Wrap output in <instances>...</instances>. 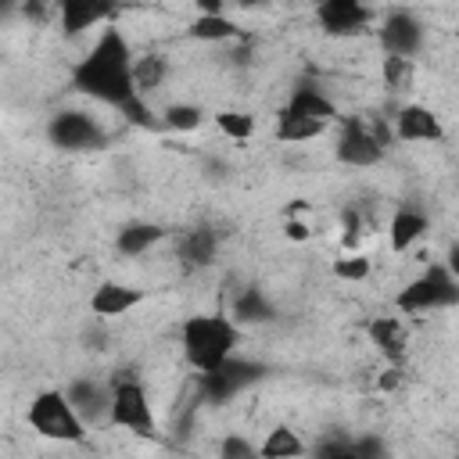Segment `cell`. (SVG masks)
Masks as SVG:
<instances>
[{
	"instance_id": "obj_9",
	"label": "cell",
	"mask_w": 459,
	"mask_h": 459,
	"mask_svg": "<svg viewBox=\"0 0 459 459\" xmlns=\"http://www.w3.org/2000/svg\"><path fill=\"white\" fill-rule=\"evenodd\" d=\"M337 161L344 165H355V169H373L384 161V147L369 136L366 129V118L362 115H351V118H341V136H337V147H333Z\"/></svg>"
},
{
	"instance_id": "obj_15",
	"label": "cell",
	"mask_w": 459,
	"mask_h": 459,
	"mask_svg": "<svg viewBox=\"0 0 459 459\" xmlns=\"http://www.w3.org/2000/svg\"><path fill=\"white\" fill-rule=\"evenodd\" d=\"M280 111H287V115H301V118H316V122H326V126L341 118V115H337V104H333L319 86H312V82H298Z\"/></svg>"
},
{
	"instance_id": "obj_22",
	"label": "cell",
	"mask_w": 459,
	"mask_h": 459,
	"mask_svg": "<svg viewBox=\"0 0 459 459\" xmlns=\"http://www.w3.org/2000/svg\"><path fill=\"white\" fill-rule=\"evenodd\" d=\"M165 75H169V61H165V54H158V50L136 54V61H133V86H136V97L147 100L154 90H161Z\"/></svg>"
},
{
	"instance_id": "obj_27",
	"label": "cell",
	"mask_w": 459,
	"mask_h": 459,
	"mask_svg": "<svg viewBox=\"0 0 459 459\" xmlns=\"http://www.w3.org/2000/svg\"><path fill=\"white\" fill-rule=\"evenodd\" d=\"M118 115H122V122H126V126H133V129H147V133L165 129L161 115H158L143 97H129V100L118 108Z\"/></svg>"
},
{
	"instance_id": "obj_29",
	"label": "cell",
	"mask_w": 459,
	"mask_h": 459,
	"mask_svg": "<svg viewBox=\"0 0 459 459\" xmlns=\"http://www.w3.org/2000/svg\"><path fill=\"white\" fill-rule=\"evenodd\" d=\"M333 276L337 280H348V283H362L366 276H369V258L366 255H355V251H348V255H341V258H333Z\"/></svg>"
},
{
	"instance_id": "obj_20",
	"label": "cell",
	"mask_w": 459,
	"mask_h": 459,
	"mask_svg": "<svg viewBox=\"0 0 459 459\" xmlns=\"http://www.w3.org/2000/svg\"><path fill=\"white\" fill-rule=\"evenodd\" d=\"M165 237H169V230L158 226V222H126L115 233V251L126 255V258H136V255L151 251L154 244H161Z\"/></svg>"
},
{
	"instance_id": "obj_6",
	"label": "cell",
	"mask_w": 459,
	"mask_h": 459,
	"mask_svg": "<svg viewBox=\"0 0 459 459\" xmlns=\"http://www.w3.org/2000/svg\"><path fill=\"white\" fill-rule=\"evenodd\" d=\"M47 140L57 151H97V147L108 143V133H104V126L90 111L65 108V111H57L47 122Z\"/></svg>"
},
{
	"instance_id": "obj_11",
	"label": "cell",
	"mask_w": 459,
	"mask_h": 459,
	"mask_svg": "<svg viewBox=\"0 0 459 459\" xmlns=\"http://www.w3.org/2000/svg\"><path fill=\"white\" fill-rule=\"evenodd\" d=\"M394 126V136L405 140V143H441L445 140V126L437 122V115L423 104H402L391 118Z\"/></svg>"
},
{
	"instance_id": "obj_4",
	"label": "cell",
	"mask_w": 459,
	"mask_h": 459,
	"mask_svg": "<svg viewBox=\"0 0 459 459\" xmlns=\"http://www.w3.org/2000/svg\"><path fill=\"white\" fill-rule=\"evenodd\" d=\"M394 305L405 316H420V312H434V308H452L459 305V280L445 269V262H430L416 280H409Z\"/></svg>"
},
{
	"instance_id": "obj_30",
	"label": "cell",
	"mask_w": 459,
	"mask_h": 459,
	"mask_svg": "<svg viewBox=\"0 0 459 459\" xmlns=\"http://www.w3.org/2000/svg\"><path fill=\"white\" fill-rule=\"evenodd\" d=\"M219 459H258V448L244 434H226L219 441Z\"/></svg>"
},
{
	"instance_id": "obj_26",
	"label": "cell",
	"mask_w": 459,
	"mask_h": 459,
	"mask_svg": "<svg viewBox=\"0 0 459 459\" xmlns=\"http://www.w3.org/2000/svg\"><path fill=\"white\" fill-rule=\"evenodd\" d=\"M161 122H165V129H172V133H194V129H201L204 111H201L197 104H190V100H172V104H165Z\"/></svg>"
},
{
	"instance_id": "obj_31",
	"label": "cell",
	"mask_w": 459,
	"mask_h": 459,
	"mask_svg": "<svg viewBox=\"0 0 459 459\" xmlns=\"http://www.w3.org/2000/svg\"><path fill=\"white\" fill-rule=\"evenodd\" d=\"M359 240H362V215L355 208H344L341 212V244H344V251H355Z\"/></svg>"
},
{
	"instance_id": "obj_1",
	"label": "cell",
	"mask_w": 459,
	"mask_h": 459,
	"mask_svg": "<svg viewBox=\"0 0 459 459\" xmlns=\"http://www.w3.org/2000/svg\"><path fill=\"white\" fill-rule=\"evenodd\" d=\"M133 47L129 39L111 25L97 36V43L86 50V57L72 68V90L75 93H86L100 104H111L115 111L136 97V86H133Z\"/></svg>"
},
{
	"instance_id": "obj_2",
	"label": "cell",
	"mask_w": 459,
	"mask_h": 459,
	"mask_svg": "<svg viewBox=\"0 0 459 459\" xmlns=\"http://www.w3.org/2000/svg\"><path fill=\"white\" fill-rule=\"evenodd\" d=\"M179 344H183L186 366L197 377L201 373H215L226 359H233V351L240 344V326L222 312H197V316L183 319Z\"/></svg>"
},
{
	"instance_id": "obj_35",
	"label": "cell",
	"mask_w": 459,
	"mask_h": 459,
	"mask_svg": "<svg viewBox=\"0 0 459 459\" xmlns=\"http://www.w3.org/2000/svg\"><path fill=\"white\" fill-rule=\"evenodd\" d=\"M402 384V366H391V369H384V377H380V387L384 391H391V387H398Z\"/></svg>"
},
{
	"instance_id": "obj_24",
	"label": "cell",
	"mask_w": 459,
	"mask_h": 459,
	"mask_svg": "<svg viewBox=\"0 0 459 459\" xmlns=\"http://www.w3.org/2000/svg\"><path fill=\"white\" fill-rule=\"evenodd\" d=\"M380 79H384L387 93H409V90L416 86V61H412V57L384 54V61H380Z\"/></svg>"
},
{
	"instance_id": "obj_19",
	"label": "cell",
	"mask_w": 459,
	"mask_h": 459,
	"mask_svg": "<svg viewBox=\"0 0 459 459\" xmlns=\"http://www.w3.org/2000/svg\"><path fill=\"white\" fill-rule=\"evenodd\" d=\"M427 233V215L420 208H398L387 222V244L394 255H405Z\"/></svg>"
},
{
	"instance_id": "obj_3",
	"label": "cell",
	"mask_w": 459,
	"mask_h": 459,
	"mask_svg": "<svg viewBox=\"0 0 459 459\" xmlns=\"http://www.w3.org/2000/svg\"><path fill=\"white\" fill-rule=\"evenodd\" d=\"M25 420H29V427H32L39 437H47V441L79 445V441L86 437V423H82V416L75 412V405L68 402L65 387H47V391H39V394L29 402Z\"/></svg>"
},
{
	"instance_id": "obj_14",
	"label": "cell",
	"mask_w": 459,
	"mask_h": 459,
	"mask_svg": "<svg viewBox=\"0 0 459 459\" xmlns=\"http://www.w3.org/2000/svg\"><path fill=\"white\" fill-rule=\"evenodd\" d=\"M111 18H115L111 4H97V0H61L57 4V22H61L65 39H75L86 29H93L100 22H111Z\"/></svg>"
},
{
	"instance_id": "obj_12",
	"label": "cell",
	"mask_w": 459,
	"mask_h": 459,
	"mask_svg": "<svg viewBox=\"0 0 459 459\" xmlns=\"http://www.w3.org/2000/svg\"><path fill=\"white\" fill-rule=\"evenodd\" d=\"M143 298H147L143 287H129V283L104 280V283H97L93 294H90V312L100 316V319H118V316L133 312Z\"/></svg>"
},
{
	"instance_id": "obj_5",
	"label": "cell",
	"mask_w": 459,
	"mask_h": 459,
	"mask_svg": "<svg viewBox=\"0 0 459 459\" xmlns=\"http://www.w3.org/2000/svg\"><path fill=\"white\" fill-rule=\"evenodd\" d=\"M115 398H111V412H108V423L111 427H122L143 441H158V420H154V409H151V398L143 391V384L136 377H111L108 380Z\"/></svg>"
},
{
	"instance_id": "obj_23",
	"label": "cell",
	"mask_w": 459,
	"mask_h": 459,
	"mask_svg": "<svg viewBox=\"0 0 459 459\" xmlns=\"http://www.w3.org/2000/svg\"><path fill=\"white\" fill-rule=\"evenodd\" d=\"M305 452H308L305 441H301L298 430H290L287 423L273 427V430L262 437V445H258V459H301Z\"/></svg>"
},
{
	"instance_id": "obj_21",
	"label": "cell",
	"mask_w": 459,
	"mask_h": 459,
	"mask_svg": "<svg viewBox=\"0 0 459 459\" xmlns=\"http://www.w3.org/2000/svg\"><path fill=\"white\" fill-rule=\"evenodd\" d=\"M215 251H219V237L212 226H194L179 237V258L183 265L190 269H201V265H212L215 262Z\"/></svg>"
},
{
	"instance_id": "obj_32",
	"label": "cell",
	"mask_w": 459,
	"mask_h": 459,
	"mask_svg": "<svg viewBox=\"0 0 459 459\" xmlns=\"http://www.w3.org/2000/svg\"><path fill=\"white\" fill-rule=\"evenodd\" d=\"M319 459H366L359 448H355V441H348V437H326L323 445H319Z\"/></svg>"
},
{
	"instance_id": "obj_7",
	"label": "cell",
	"mask_w": 459,
	"mask_h": 459,
	"mask_svg": "<svg viewBox=\"0 0 459 459\" xmlns=\"http://www.w3.org/2000/svg\"><path fill=\"white\" fill-rule=\"evenodd\" d=\"M262 373H265V369H262L258 362L233 355V359H226L215 373H201V377H197V391H201L204 402L222 405V402H230V398H237L240 391H247L251 384H258Z\"/></svg>"
},
{
	"instance_id": "obj_28",
	"label": "cell",
	"mask_w": 459,
	"mask_h": 459,
	"mask_svg": "<svg viewBox=\"0 0 459 459\" xmlns=\"http://www.w3.org/2000/svg\"><path fill=\"white\" fill-rule=\"evenodd\" d=\"M215 126H219V133H226L237 143L251 140V133H255V118L247 111H230V108L226 111H215Z\"/></svg>"
},
{
	"instance_id": "obj_18",
	"label": "cell",
	"mask_w": 459,
	"mask_h": 459,
	"mask_svg": "<svg viewBox=\"0 0 459 459\" xmlns=\"http://www.w3.org/2000/svg\"><path fill=\"white\" fill-rule=\"evenodd\" d=\"M186 36L201 39V43H230V39H244V29L233 18H226L222 11H201L186 25Z\"/></svg>"
},
{
	"instance_id": "obj_10",
	"label": "cell",
	"mask_w": 459,
	"mask_h": 459,
	"mask_svg": "<svg viewBox=\"0 0 459 459\" xmlns=\"http://www.w3.org/2000/svg\"><path fill=\"white\" fill-rule=\"evenodd\" d=\"M316 22L326 36H359L373 22V7L359 0H323L316 7Z\"/></svg>"
},
{
	"instance_id": "obj_34",
	"label": "cell",
	"mask_w": 459,
	"mask_h": 459,
	"mask_svg": "<svg viewBox=\"0 0 459 459\" xmlns=\"http://www.w3.org/2000/svg\"><path fill=\"white\" fill-rule=\"evenodd\" d=\"M445 269H448V273L459 280V240H452V244H448V255H445Z\"/></svg>"
},
{
	"instance_id": "obj_13",
	"label": "cell",
	"mask_w": 459,
	"mask_h": 459,
	"mask_svg": "<svg viewBox=\"0 0 459 459\" xmlns=\"http://www.w3.org/2000/svg\"><path fill=\"white\" fill-rule=\"evenodd\" d=\"M65 394H68V402L75 405V412L82 416V423L108 420V412H111V398H115L111 384H100V380H90V377L72 380V384L65 387Z\"/></svg>"
},
{
	"instance_id": "obj_8",
	"label": "cell",
	"mask_w": 459,
	"mask_h": 459,
	"mask_svg": "<svg viewBox=\"0 0 459 459\" xmlns=\"http://www.w3.org/2000/svg\"><path fill=\"white\" fill-rule=\"evenodd\" d=\"M377 36H380L384 54L416 57L420 47H423V39H427V29H423V22L416 18V11L394 7V11H387V18L380 22V32H377Z\"/></svg>"
},
{
	"instance_id": "obj_33",
	"label": "cell",
	"mask_w": 459,
	"mask_h": 459,
	"mask_svg": "<svg viewBox=\"0 0 459 459\" xmlns=\"http://www.w3.org/2000/svg\"><path fill=\"white\" fill-rule=\"evenodd\" d=\"M283 233H287V240H294V244H305V240H308V226H305L301 219H287V222H283Z\"/></svg>"
},
{
	"instance_id": "obj_17",
	"label": "cell",
	"mask_w": 459,
	"mask_h": 459,
	"mask_svg": "<svg viewBox=\"0 0 459 459\" xmlns=\"http://www.w3.org/2000/svg\"><path fill=\"white\" fill-rule=\"evenodd\" d=\"M230 319L244 330V326L273 323V319H276V308H273V301H269L258 287H244V290H237V298H233V305H230Z\"/></svg>"
},
{
	"instance_id": "obj_25",
	"label": "cell",
	"mask_w": 459,
	"mask_h": 459,
	"mask_svg": "<svg viewBox=\"0 0 459 459\" xmlns=\"http://www.w3.org/2000/svg\"><path fill=\"white\" fill-rule=\"evenodd\" d=\"M273 133H276L280 143H301V140H312V136L326 133V122H316V118H301V115H287V111H280Z\"/></svg>"
},
{
	"instance_id": "obj_16",
	"label": "cell",
	"mask_w": 459,
	"mask_h": 459,
	"mask_svg": "<svg viewBox=\"0 0 459 459\" xmlns=\"http://www.w3.org/2000/svg\"><path fill=\"white\" fill-rule=\"evenodd\" d=\"M366 333H369V341L377 344V351L391 366H402L405 348H409V330H405V323L398 316H377V319H369L366 323Z\"/></svg>"
}]
</instances>
